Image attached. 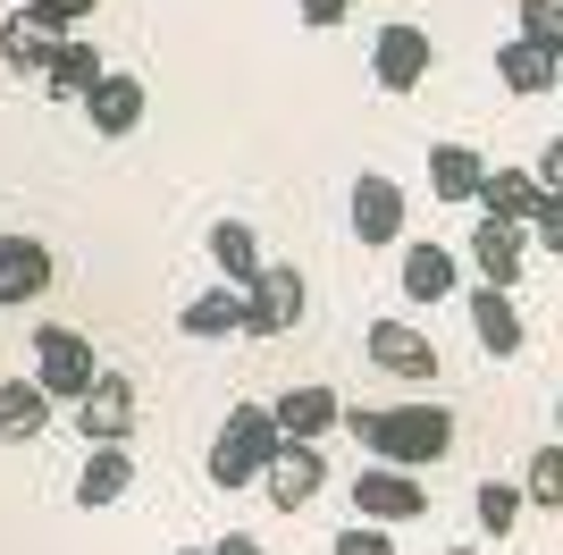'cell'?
Returning <instances> with one entry per match:
<instances>
[{
  "mask_svg": "<svg viewBox=\"0 0 563 555\" xmlns=\"http://www.w3.org/2000/svg\"><path fill=\"white\" fill-rule=\"evenodd\" d=\"M479 185H488V161L471 143H429V194L438 203H479Z\"/></svg>",
  "mask_w": 563,
  "mask_h": 555,
  "instance_id": "obj_18",
  "label": "cell"
},
{
  "mask_svg": "<svg viewBox=\"0 0 563 555\" xmlns=\"http://www.w3.org/2000/svg\"><path fill=\"white\" fill-rule=\"evenodd\" d=\"M261 480H269V505L295 513V505H311V497H320V480H329V455H320V446H278V463H269Z\"/></svg>",
  "mask_w": 563,
  "mask_h": 555,
  "instance_id": "obj_16",
  "label": "cell"
},
{
  "mask_svg": "<svg viewBox=\"0 0 563 555\" xmlns=\"http://www.w3.org/2000/svg\"><path fill=\"white\" fill-rule=\"evenodd\" d=\"M362 346H371L378 370H396V379H438V346H429L412 320H371V337H362Z\"/></svg>",
  "mask_w": 563,
  "mask_h": 555,
  "instance_id": "obj_13",
  "label": "cell"
},
{
  "mask_svg": "<svg viewBox=\"0 0 563 555\" xmlns=\"http://www.w3.org/2000/svg\"><path fill=\"white\" fill-rule=\"evenodd\" d=\"M345 219H353V236H362V244H396V236H404V185L378 177V168H362V177H353V194H345Z\"/></svg>",
  "mask_w": 563,
  "mask_h": 555,
  "instance_id": "obj_8",
  "label": "cell"
},
{
  "mask_svg": "<svg viewBox=\"0 0 563 555\" xmlns=\"http://www.w3.org/2000/svg\"><path fill=\"white\" fill-rule=\"evenodd\" d=\"M51 421V395L34 379H0V438H34Z\"/></svg>",
  "mask_w": 563,
  "mask_h": 555,
  "instance_id": "obj_26",
  "label": "cell"
},
{
  "mask_svg": "<svg viewBox=\"0 0 563 555\" xmlns=\"http://www.w3.org/2000/svg\"><path fill=\"white\" fill-rule=\"evenodd\" d=\"M51 295V244L43 236H0V312H25Z\"/></svg>",
  "mask_w": 563,
  "mask_h": 555,
  "instance_id": "obj_9",
  "label": "cell"
},
{
  "mask_svg": "<svg viewBox=\"0 0 563 555\" xmlns=\"http://www.w3.org/2000/svg\"><path fill=\"white\" fill-rule=\"evenodd\" d=\"M59 43L68 34H51L43 18H0V68H18V76H51V59H59Z\"/></svg>",
  "mask_w": 563,
  "mask_h": 555,
  "instance_id": "obj_17",
  "label": "cell"
},
{
  "mask_svg": "<svg viewBox=\"0 0 563 555\" xmlns=\"http://www.w3.org/2000/svg\"><path fill=\"white\" fill-rule=\"evenodd\" d=\"M34 388H43L51 404H85V395L101 388V353H93V337H76V328L43 320V328H34Z\"/></svg>",
  "mask_w": 563,
  "mask_h": 555,
  "instance_id": "obj_3",
  "label": "cell"
},
{
  "mask_svg": "<svg viewBox=\"0 0 563 555\" xmlns=\"http://www.w3.org/2000/svg\"><path fill=\"white\" fill-rule=\"evenodd\" d=\"M530 244L563 253V194H547V203H539V219H530Z\"/></svg>",
  "mask_w": 563,
  "mask_h": 555,
  "instance_id": "obj_31",
  "label": "cell"
},
{
  "mask_svg": "<svg viewBox=\"0 0 563 555\" xmlns=\"http://www.w3.org/2000/svg\"><path fill=\"white\" fill-rule=\"evenodd\" d=\"M278 446L286 438H278V421H269V404H228L202 471H211V488H244V480H261V471L278 463Z\"/></svg>",
  "mask_w": 563,
  "mask_h": 555,
  "instance_id": "obj_2",
  "label": "cell"
},
{
  "mask_svg": "<svg viewBox=\"0 0 563 555\" xmlns=\"http://www.w3.org/2000/svg\"><path fill=\"white\" fill-rule=\"evenodd\" d=\"M514 18H521V34H530L539 51L563 59V0H514Z\"/></svg>",
  "mask_w": 563,
  "mask_h": 555,
  "instance_id": "obj_28",
  "label": "cell"
},
{
  "mask_svg": "<svg viewBox=\"0 0 563 555\" xmlns=\"http://www.w3.org/2000/svg\"><path fill=\"white\" fill-rule=\"evenodd\" d=\"M177 328H186V337H235V328H244V295H235V286H202V295L177 312Z\"/></svg>",
  "mask_w": 563,
  "mask_h": 555,
  "instance_id": "obj_24",
  "label": "cell"
},
{
  "mask_svg": "<svg viewBox=\"0 0 563 555\" xmlns=\"http://www.w3.org/2000/svg\"><path fill=\"white\" fill-rule=\"evenodd\" d=\"M126 488H135V455H126V446H93L85 471H76V505L101 513V505H118Z\"/></svg>",
  "mask_w": 563,
  "mask_h": 555,
  "instance_id": "obj_20",
  "label": "cell"
},
{
  "mask_svg": "<svg viewBox=\"0 0 563 555\" xmlns=\"http://www.w3.org/2000/svg\"><path fill=\"white\" fill-rule=\"evenodd\" d=\"M93 9H101V0H25V18H43L51 34H76V25L93 18Z\"/></svg>",
  "mask_w": 563,
  "mask_h": 555,
  "instance_id": "obj_29",
  "label": "cell"
},
{
  "mask_svg": "<svg viewBox=\"0 0 563 555\" xmlns=\"http://www.w3.org/2000/svg\"><path fill=\"white\" fill-rule=\"evenodd\" d=\"M353 513H362V522H378V531H396V522H421V513H429V488H421V471L371 463V471L353 480Z\"/></svg>",
  "mask_w": 563,
  "mask_h": 555,
  "instance_id": "obj_6",
  "label": "cell"
},
{
  "mask_svg": "<svg viewBox=\"0 0 563 555\" xmlns=\"http://www.w3.org/2000/svg\"><path fill=\"white\" fill-rule=\"evenodd\" d=\"M521 253H530V228H505V219H479V228H471V270H479V286H505V295H514Z\"/></svg>",
  "mask_w": 563,
  "mask_h": 555,
  "instance_id": "obj_15",
  "label": "cell"
},
{
  "mask_svg": "<svg viewBox=\"0 0 563 555\" xmlns=\"http://www.w3.org/2000/svg\"><path fill=\"white\" fill-rule=\"evenodd\" d=\"M336 555H396V531H378V522H345V531H336Z\"/></svg>",
  "mask_w": 563,
  "mask_h": 555,
  "instance_id": "obj_30",
  "label": "cell"
},
{
  "mask_svg": "<svg viewBox=\"0 0 563 555\" xmlns=\"http://www.w3.org/2000/svg\"><path fill=\"white\" fill-rule=\"evenodd\" d=\"M345 9H353V0H295V18H303V25H336Z\"/></svg>",
  "mask_w": 563,
  "mask_h": 555,
  "instance_id": "obj_33",
  "label": "cell"
},
{
  "mask_svg": "<svg viewBox=\"0 0 563 555\" xmlns=\"http://www.w3.org/2000/svg\"><path fill=\"white\" fill-rule=\"evenodd\" d=\"M521 513H530V497H521L514 480H479V488H471V522H479L488 538H514Z\"/></svg>",
  "mask_w": 563,
  "mask_h": 555,
  "instance_id": "obj_25",
  "label": "cell"
},
{
  "mask_svg": "<svg viewBox=\"0 0 563 555\" xmlns=\"http://www.w3.org/2000/svg\"><path fill=\"white\" fill-rule=\"evenodd\" d=\"M446 555H479V547H446Z\"/></svg>",
  "mask_w": 563,
  "mask_h": 555,
  "instance_id": "obj_37",
  "label": "cell"
},
{
  "mask_svg": "<svg viewBox=\"0 0 563 555\" xmlns=\"http://www.w3.org/2000/svg\"><path fill=\"white\" fill-rule=\"evenodd\" d=\"M345 429L371 446L378 463H396V471H421V463L454 455V413L446 404H345Z\"/></svg>",
  "mask_w": 563,
  "mask_h": 555,
  "instance_id": "obj_1",
  "label": "cell"
},
{
  "mask_svg": "<svg viewBox=\"0 0 563 555\" xmlns=\"http://www.w3.org/2000/svg\"><path fill=\"white\" fill-rule=\"evenodd\" d=\"M143 110H152V92H143V76H126V68H110L93 85V101H85V118H93V135H135L143 127Z\"/></svg>",
  "mask_w": 563,
  "mask_h": 555,
  "instance_id": "obj_12",
  "label": "cell"
},
{
  "mask_svg": "<svg viewBox=\"0 0 563 555\" xmlns=\"http://www.w3.org/2000/svg\"><path fill=\"white\" fill-rule=\"evenodd\" d=\"M177 555H211V547H177Z\"/></svg>",
  "mask_w": 563,
  "mask_h": 555,
  "instance_id": "obj_35",
  "label": "cell"
},
{
  "mask_svg": "<svg viewBox=\"0 0 563 555\" xmlns=\"http://www.w3.org/2000/svg\"><path fill=\"white\" fill-rule=\"evenodd\" d=\"M211 555H261V538H253V531H228V538H219Z\"/></svg>",
  "mask_w": 563,
  "mask_h": 555,
  "instance_id": "obj_34",
  "label": "cell"
},
{
  "mask_svg": "<svg viewBox=\"0 0 563 555\" xmlns=\"http://www.w3.org/2000/svg\"><path fill=\"white\" fill-rule=\"evenodd\" d=\"M471 337H479V353H521V312L505 286H471Z\"/></svg>",
  "mask_w": 563,
  "mask_h": 555,
  "instance_id": "obj_19",
  "label": "cell"
},
{
  "mask_svg": "<svg viewBox=\"0 0 563 555\" xmlns=\"http://www.w3.org/2000/svg\"><path fill=\"white\" fill-rule=\"evenodd\" d=\"M202 253L219 261V286H235V295H253V286H261V270H269V253H261V236L244 228V219H211Z\"/></svg>",
  "mask_w": 563,
  "mask_h": 555,
  "instance_id": "obj_11",
  "label": "cell"
},
{
  "mask_svg": "<svg viewBox=\"0 0 563 555\" xmlns=\"http://www.w3.org/2000/svg\"><path fill=\"white\" fill-rule=\"evenodd\" d=\"M530 168H539V185H547V194H563V135L547 143V152H539V161H530Z\"/></svg>",
  "mask_w": 563,
  "mask_h": 555,
  "instance_id": "obj_32",
  "label": "cell"
},
{
  "mask_svg": "<svg viewBox=\"0 0 563 555\" xmlns=\"http://www.w3.org/2000/svg\"><path fill=\"white\" fill-rule=\"evenodd\" d=\"M555 76H563V59H555V51H539L530 34L496 43V85H505V92H547Z\"/></svg>",
  "mask_w": 563,
  "mask_h": 555,
  "instance_id": "obj_21",
  "label": "cell"
},
{
  "mask_svg": "<svg viewBox=\"0 0 563 555\" xmlns=\"http://www.w3.org/2000/svg\"><path fill=\"white\" fill-rule=\"evenodd\" d=\"M454 278H463V261H454L446 244H404V295L412 303H446Z\"/></svg>",
  "mask_w": 563,
  "mask_h": 555,
  "instance_id": "obj_22",
  "label": "cell"
},
{
  "mask_svg": "<svg viewBox=\"0 0 563 555\" xmlns=\"http://www.w3.org/2000/svg\"><path fill=\"white\" fill-rule=\"evenodd\" d=\"M539 203H547L539 168H505V161H496L488 185H479V219H505V228H530V219H539Z\"/></svg>",
  "mask_w": 563,
  "mask_h": 555,
  "instance_id": "obj_14",
  "label": "cell"
},
{
  "mask_svg": "<svg viewBox=\"0 0 563 555\" xmlns=\"http://www.w3.org/2000/svg\"><path fill=\"white\" fill-rule=\"evenodd\" d=\"M303 312H311V278L295 270V261H269L261 286L244 295V337H286Z\"/></svg>",
  "mask_w": 563,
  "mask_h": 555,
  "instance_id": "obj_5",
  "label": "cell"
},
{
  "mask_svg": "<svg viewBox=\"0 0 563 555\" xmlns=\"http://www.w3.org/2000/svg\"><path fill=\"white\" fill-rule=\"evenodd\" d=\"M555 438H563V404H555Z\"/></svg>",
  "mask_w": 563,
  "mask_h": 555,
  "instance_id": "obj_36",
  "label": "cell"
},
{
  "mask_svg": "<svg viewBox=\"0 0 563 555\" xmlns=\"http://www.w3.org/2000/svg\"><path fill=\"white\" fill-rule=\"evenodd\" d=\"M521 497H530V513H563V438L530 455V480H521Z\"/></svg>",
  "mask_w": 563,
  "mask_h": 555,
  "instance_id": "obj_27",
  "label": "cell"
},
{
  "mask_svg": "<svg viewBox=\"0 0 563 555\" xmlns=\"http://www.w3.org/2000/svg\"><path fill=\"white\" fill-rule=\"evenodd\" d=\"M76 429H85V446H126V429H135V379L101 370V388L76 404Z\"/></svg>",
  "mask_w": 563,
  "mask_h": 555,
  "instance_id": "obj_10",
  "label": "cell"
},
{
  "mask_svg": "<svg viewBox=\"0 0 563 555\" xmlns=\"http://www.w3.org/2000/svg\"><path fill=\"white\" fill-rule=\"evenodd\" d=\"M101 76H110V68H101V51H93V43H76V34H68V43H59V59H51V76H43V85L59 92V101H93V85H101Z\"/></svg>",
  "mask_w": 563,
  "mask_h": 555,
  "instance_id": "obj_23",
  "label": "cell"
},
{
  "mask_svg": "<svg viewBox=\"0 0 563 555\" xmlns=\"http://www.w3.org/2000/svg\"><path fill=\"white\" fill-rule=\"evenodd\" d=\"M429 68H438V43H429V25L387 18V25L371 34V76H378V92H412Z\"/></svg>",
  "mask_w": 563,
  "mask_h": 555,
  "instance_id": "obj_4",
  "label": "cell"
},
{
  "mask_svg": "<svg viewBox=\"0 0 563 555\" xmlns=\"http://www.w3.org/2000/svg\"><path fill=\"white\" fill-rule=\"evenodd\" d=\"M269 421H278L286 446H320L336 421H345V404H336V388H320V379H295V388L269 404Z\"/></svg>",
  "mask_w": 563,
  "mask_h": 555,
  "instance_id": "obj_7",
  "label": "cell"
}]
</instances>
